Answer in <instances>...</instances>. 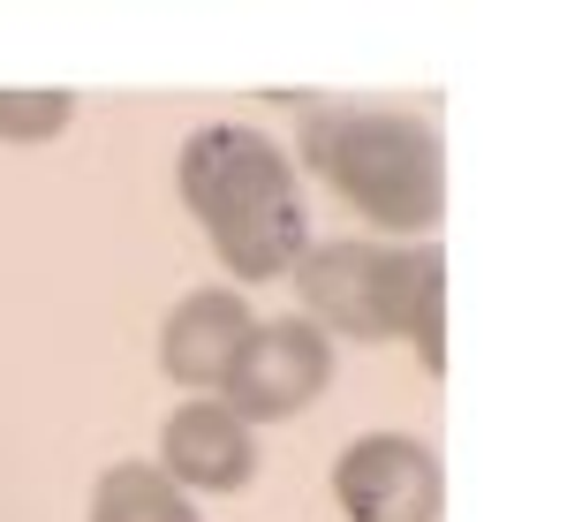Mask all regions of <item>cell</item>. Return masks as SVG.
Here are the masks:
<instances>
[{"instance_id":"6da1fadb","label":"cell","mask_w":567,"mask_h":522,"mask_svg":"<svg viewBox=\"0 0 567 522\" xmlns=\"http://www.w3.org/2000/svg\"><path fill=\"white\" fill-rule=\"evenodd\" d=\"M175 190L189 205V219L205 227L213 258L235 280H250V288L280 280L310 250L303 174L258 122H205V130H189L175 152Z\"/></svg>"},{"instance_id":"7a4b0ae2","label":"cell","mask_w":567,"mask_h":522,"mask_svg":"<svg viewBox=\"0 0 567 522\" xmlns=\"http://www.w3.org/2000/svg\"><path fill=\"white\" fill-rule=\"evenodd\" d=\"M296 160L379 235H432L446 213V144L409 106H310Z\"/></svg>"},{"instance_id":"3957f363","label":"cell","mask_w":567,"mask_h":522,"mask_svg":"<svg viewBox=\"0 0 567 522\" xmlns=\"http://www.w3.org/2000/svg\"><path fill=\"white\" fill-rule=\"evenodd\" d=\"M409 273L416 243H363V235H326L288 265L303 318L326 341H401V310H409Z\"/></svg>"},{"instance_id":"277c9868","label":"cell","mask_w":567,"mask_h":522,"mask_svg":"<svg viewBox=\"0 0 567 522\" xmlns=\"http://www.w3.org/2000/svg\"><path fill=\"white\" fill-rule=\"evenodd\" d=\"M333 371H341V356H333V341L310 318H258L243 334V348H235L227 379H219V401L250 432L258 424H288V417H303L310 401L333 387Z\"/></svg>"},{"instance_id":"5b68a950","label":"cell","mask_w":567,"mask_h":522,"mask_svg":"<svg viewBox=\"0 0 567 522\" xmlns=\"http://www.w3.org/2000/svg\"><path fill=\"white\" fill-rule=\"evenodd\" d=\"M333 500L349 522H439L446 478L439 454L409 432H363L333 462Z\"/></svg>"},{"instance_id":"8992f818","label":"cell","mask_w":567,"mask_h":522,"mask_svg":"<svg viewBox=\"0 0 567 522\" xmlns=\"http://www.w3.org/2000/svg\"><path fill=\"white\" fill-rule=\"evenodd\" d=\"M159 478L182 492H243L258 478V432L219 401V393H189L167 432H159Z\"/></svg>"},{"instance_id":"52a82bcc","label":"cell","mask_w":567,"mask_h":522,"mask_svg":"<svg viewBox=\"0 0 567 522\" xmlns=\"http://www.w3.org/2000/svg\"><path fill=\"white\" fill-rule=\"evenodd\" d=\"M250 326L258 318H250V304L235 288H189L167 310V326H159V371L189 393H219V379H227V364H235Z\"/></svg>"},{"instance_id":"ba28073f","label":"cell","mask_w":567,"mask_h":522,"mask_svg":"<svg viewBox=\"0 0 567 522\" xmlns=\"http://www.w3.org/2000/svg\"><path fill=\"white\" fill-rule=\"evenodd\" d=\"M91 522H205L182 484L159 478V462H114L91 492Z\"/></svg>"},{"instance_id":"9c48e42d","label":"cell","mask_w":567,"mask_h":522,"mask_svg":"<svg viewBox=\"0 0 567 522\" xmlns=\"http://www.w3.org/2000/svg\"><path fill=\"white\" fill-rule=\"evenodd\" d=\"M401 341L424 371H446V250L416 243V273H409V310H401Z\"/></svg>"},{"instance_id":"30bf717a","label":"cell","mask_w":567,"mask_h":522,"mask_svg":"<svg viewBox=\"0 0 567 522\" xmlns=\"http://www.w3.org/2000/svg\"><path fill=\"white\" fill-rule=\"evenodd\" d=\"M76 122V91H0V144H45Z\"/></svg>"}]
</instances>
